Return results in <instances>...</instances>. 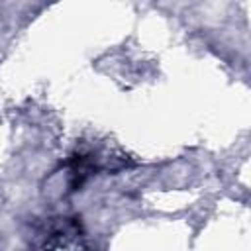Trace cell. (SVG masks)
I'll return each instance as SVG.
<instances>
[{"mask_svg":"<svg viewBox=\"0 0 251 251\" xmlns=\"http://www.w3.org/2000/svg\"><path fill=\"white\" fill-rule=\"evenodd\" d=\"M82 235L80 224L75 218H55V222L49 224L43 247H73L78 245V237Z\"/></svg>","mask_w":251,"mask_h":251,"instance_id":"obj_1","label":"cell"},{"mask_svg":"<svg viewBox=\"0 0 251 251\" xmlns=\"http://www.w3.org/2000/svg\"><path fill=\"white\" fill-rule=\"evenodd\" d=\"M67 167H69V186H71V190H78L98 171L94 155L86 153V151L73 153L71 159L67 161Z\"/></svg>","mask_w":251,"mask_h":251,"instance_id":"obj_2","label":"cell"}]
</instances>
